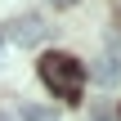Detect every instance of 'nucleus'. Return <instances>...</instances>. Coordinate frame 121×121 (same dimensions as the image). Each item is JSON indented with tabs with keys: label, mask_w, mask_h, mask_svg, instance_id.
Here are the masks:
<instances>
[{
	"label": "nucleus",
	"mask_w": 121,
	"mask_h": 121,
	"mask_svg": "<svg viewBox=\"0 0 121 121\" xmlns=\"http://www.w3.org/2000/svg\"><path fill=\"white\" fill-rule=\"evenodd\" d=\"M40 81L58 99H81V90H85V63L72 58V54H45L40 58Z\"/></svg>",
	"instance_id": "1"
},
{
	"label": "nucleus",
	"mask_w": 121,
	"mask_h": 121,
	"mask_svg": "<svg viewBox=\"0 0 121 121\" xmlns=\"http://www.w3.org/2000/svg\"><path fill=\"white\" fill-rule=\"evenodd\" d=\"M18 49H31V45H40L45 36H49V27H45V18L40 13H18V18H9V31H4Z\"/></svg>",
	"instance_id": "2"
},
{
	"label": "nucleus",
	"mask_w": 121,
	"mask_h": 121,
	"mask_svg": "<svg viewBox=\"0 0 121 121\" xmlns=\"http://www.w3.org/2000/svg\"><path fill=\"white\" fill-rule=\"evenodd\" d=\"M90 76H94L99 85H117L121 81V54H103V58L90 67Z\"/></svg>",
	"instance_id": "3"
},
{
	"label": "nucleus",
	"mask_w": 121,
	"mask_h": 121,
	"mask_svg": "<svg viewBox=\"0 0 121 121\" xmlns=\"http://www.w3.org/2000/svg\"><path fill=\"white\" fill-rule=\"evenodd\" d=\"M18 117H22V121H58V112H54V108H45V103H22V108H18Z\"/></svg>",
	"instance_id": "4"
},
{
	"label": "nucleus",
	"mask_w": 121,
	"mask_h": 121,
	"mask_svg": "<svg viewBox=\"0 0 121 121\" xmlns=\"http://www.w3.org/2000/svg\"><path fill=\"white\" fill-rule=\"evenodd\" d=\"M49 4H54V9H67V4H76V0H49Z\"/></svg>",
	"instance_id": "5"
},
{
	"label": "nucleus",
	"mask_w": 121,
	"mask_h": 121,
	"mask_svg": "<svg viewBox=\"0 0 121 121\" xmlns=\"http://www.w3.org/2000/svg\"><path fill=\"white\" fill-rule=\"evenodd\" d=\"M0 121H9V117H0Z\"/></svg>",
	"instance_id": "6"
}]
</instances>
